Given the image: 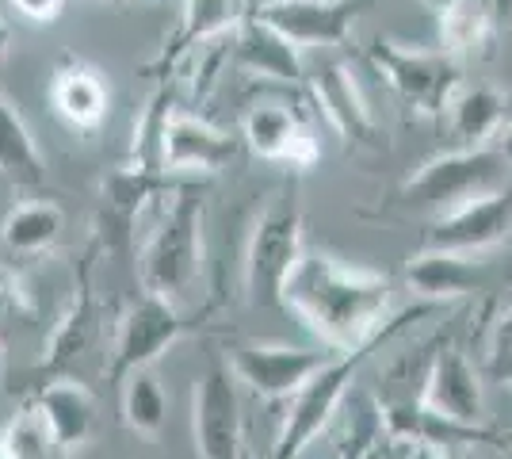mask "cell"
Masks as SVG:
<instances>
[{
    "mask_svg": "<svg viewBox=\"0 0 512 459\" xmlns=\"http://www.w3.org/2000/svg\"><path fill=\"white\" fill-rule=\"evenodd\" d=\"M390 295L394 284L383 272L306 249L283 287V310H291L318 337L321 349L352 352L383 333L390 322Z\"/></svg>",
    "mask_w": 512,
    "mask_h": 459,
    "instance_id": "1",
    "label": "cell"
},
{
    "mask_svg": "<svg viewBox=\"0 0 512 459\" xmlns=\"http://www.w3.org/2000/svg\"><path fill=\"white\" fill-rule=\"evenodd\" d=\"M436 310H440V303H421V299H417V306H409V310H402L398 318H390V322L383 326V333L371 337L367 345H360V349H352V352H337V356H333V360H329V364H325L299 394H291V406H287V417H283V429H279L272 459H299L302 452L318 440L321 429L333 421V414L341 410L344 394H348V387L356 383V375H360L363 364L371 360V352L383 349L386 341L398 337L409 322L428 318V314H436Z\"/></svg>",
    "mask_w": 512,
    "mask_h": 459,
    "instance_id": "2",
    "label": "cell"
},
{
    "mask_svg": "<svg viewBox=\"0 0 512 459\" xmlns=\"http://www.w3.org/2000/svg\"><path fill=\"white\" fill-rule=\"evenodd\" d=\"M505 173L509 165L493 146H455L451 153L425 161L398 188L394 203L409 215H425L428 222L444 219L474 199L505 188Z\"/></svg>",
    "mask_w": 512,
    "mask_h": 459,
    "instance_id": "3",
    "label": "cell"
},
{
    "mask_svg": "<svg viewBox=\"0 0 512 459\" xmlns=\"http://www.w3.org/2000/svg\"><path fill=\"white\" fill-rule=\"evenodd\" d=\"M142 287L180 303L203 272V196L199 184L180 188L172 207L161 215L157 230L142 249Z\"/></svg>",
    "mask_w": 512,
    "mask_h": 459,
    "instance_id": "4",
    "label": "cell"
},
{
    "mask_svg": "<svg viewBox=\"0 0 512 459\" xmlns=\"http://www.w3.org/2000/svg\"><path fill=\"white\" fill-rule=\"evenodd\" d=\"M302 253V207L295 188H283L264 215L256 219L245 249V299L253 306H283V287L299 268Z\"/></svg>",
    "mask_w": 512,
    "mask_h": 459,
    "instance_id": "5",
    "label": "cell"
},
{
    "mask_svg": "<svg viewBox=\"0 0 512 459\" xmlns=\"http://www.w3.org/2000/svg\"><path fill=\"white\" fill-rule=\"evenodd\" d=\"M367 62L394 88V96L406 108H413V115H425V119H444L448 100L463 85V62L444 46L417 50V46H402L379 35L367 46Z\"/></svg>",
    "mask_w": 512,
    "mask_h": 459,
    "instance_id": "6",
    "label": "cell"
},
{
    "mask_svg": "<svg viewBox=\"0 0 512 459\" xmlns=\"http://www.w3.org/2000/svg\"><path fill=\"white\" fill-rule=\"evenodd\" d=\"M192 429L199 459H241L245 456V421H241V394L234 368L211 364L195 379Z\"/></svg>",
    "mask_w": 512,
    "mask_h": 459,
    "instance_id": "7",
    "label": "cell"
},
{
    "mask_svg": "<svg viewBox=\"0 0 512 459\" xmlns=\"http://www.w3.org/2000/svg\"><path fill=\"white\" fill-rule=\"evenodd\" d=\"M375 0H256L249 16L276 27L299 50H333L352 35V23Z\"/></svg>",
    "mask_w": 512,
    "mask_h": 459,
    "instance_id": "8",
    "label": "cell"
},
{
    "mask_svg": "<svg viewBox=\"0 0 512 459\" xmlns=\"http://www.w3.org/2000/svg\"><path fill=\"white\" fill-rule=\"evenodd\" d=\"M184 333V318L176 303L161 299V295H138L134 303L123 310L119 329H115V345H111V364H107V379L123 383L130 372L150 368L161 352Z\"/></svg>",
    "mask_w": 512,
    "mask_h": 459,
    "instance_id": "9",
    "label": "cell"
},
{
    "mask_svg": "<svg viewBox=\"0 0 512 459\" xmlns=\"http://www.w3.org/2000/svg\"><path fill=\"white\" fill-rule=\"evenodd\" d=\"M306 88H310L318 111L329 119V127L344 138V146H352V150H379L383 146L386 134L379 131L375 115L367 108V96H363L348 62L321 58L314 69H306Z\"/></svg>",
    "mask_w": 512,
    "mask_h": 459,
    "instance_id": "10",
    "label": "cell"
},
{
    "mask_svg": "<svg viewBox=\"0 0 512 459\" xmlns=\"http://www.w3.org/2000/svg\"><path fill=\"white\" fill-rule=\"evenodd\" d=\"M337 352L295 349V345H234L230 349V368L237 383L249 387L260 398H291L299 394L314 375L333 360Z\"/></svg>",
    "mask_w": 512,
    "mask_h": 459,
    "instance_id": "11",
    "label": "cell"
},
{
    "mask_svg": "<svg viewBox=\"0 0 512 459\" xmlns=\"http://www.w3.org/2000/svg\"><path fill=\"white\" fill-rule=\"evenodd\" d=\"M512 234V192L497 188L490 196L474 199L467 207L451 211L444 219H432L421 234V249H444V253H463L478 257Z\"/></svg>",
    "mask_w": 512,
    "mask_h": 459,
    "instance_id": "12",
    "label": "cell"
},
{
    "mask_svg": "<svg viewBox=\"0 0 512 459\" xmlns=\"http://www.w3.org/2000/svg\"><path fill=\"white\" fill-rule=\"evenodd\" d=\"M241 142L260 161L287 165V169H299V173L314 169L321 157L318 138L302 123L299 111H291L287 104H268V100L245 111V119H241Z\"/></svg>",
    "mask_w": 512,
    "mask_h": 459,
    "instance_id": "13",
    "label": "cell"
},
{
    "mask_svg": "<svg viewBox=\"0 0 512 459\" xmlns=\"http://www.w3.org/2000/svg\"><path fill=\"white\" fill-rule=\"evenodd\" d=\"M241 138L230 131H218L203 115L188 108H172L169 123H165V138H161V169L169 173H222L230 169L237 153H241Z\"/></svg>",
    "mask_w": 512,
    "mask_h": 459,
    "instance_id": "14",
    "label": "cell"
},
{
    "mask_svg": "<svg viewBox=\"0 0 512 459\" xmlns=\"http://www.w3.org/2000/svg\"><path fill=\"white\" fill-rule=\"evenodd\" d=\"M245 16H249V4L245 0H184L176 31L157 50V58L146 66V73H150L153 81H169L172 73H176V66L192 54L195 46L214 43L222 35H234Z\"/></svg>",
    "mask_w": 512,
    "mask_h": 459,
    "instance_id": "15",
    "label": "cell"
},
{
    "mask_svg": "<svg viewBox=\"0 0 512 459\" xmlns=\"http://www.w3.org/2000/svg\"><path fill=\"white\" fill-rule=\"evenodd\" d=\"M486 375L470 364V356L451 337L432 360V375H428L425 402L440 414L467 421V425H482L486 421Z\"/></svg>",
    "mask_w": 512,
    "mask_h": 459,
    "instance_id": "16",
    "label": "cell"
},
{
    "mask_svg": "<svg viewBox=\"0 0 512 459\" xmlns=\"http://www.w3.org/2000/svg\"><path fill=\"white\" fill-rule=\"evenodd\" d=\"M50 108L69 131H100L111 111V88L104 73L88 66L85 58H62L50 73Z\"/></svg>",
    "mask_w": 512,
    "mask_h": 459,
    "instance_id": "17",
    "label": "cell"
},
{
    "mask_svg": "<svg viewBox=\"0 0 512 459\" xmlns=\"http://www.w3.org/2000/svg\"><path fill=\"white\" fill-rule=\"evenodd\" d=\"M230 62L237 69H245L249 77H260V81H276V85H302L306 81L299 46L283 39L276 27H268L256 16H245L241 27L230 35Z\"/></svg>",
    "mask_w": 512,
    "mask_h": 459,
    "instance_id": "18",
    "label": "cell"
},
{
    "mask_svg": "<svg viewBox=\"0 0 512 459\" xmlns=\"http://www.w3.org/2000/svg\"><path fill=\"white\" fill-rule=\"evenodd\" d=\"M501 4L505 0H436V31L440 46L463 58H490L501 39Z\"/></svg>",
    "mask_w": 512,
    "mask_h": 459,
    "instance_id": "19",
    "label": "cell"
},
{
    "mask_svg": "<svg viewBox=\"0 0 512 459\" xmlns=\"http://www.w3.org/2000/svg\"><path fill=\"white\" fill-rule=\"evenodd\" d=\"M383 421V433L409 444H428V448H467V444H501V433L490 425H467L455 417L432 410L428 402H413V406H398V410H375Z\"/></svg>",
    "mask_w": 512,
    "mask_h": 459,
    "instance_id": "20",
    "label": "cell"
},
{
    "mask_svg": "<svg viewBox=\"0 0 512 459\" xmlns=\"http://www.w3.org/2000/svg\"><path fill=\"white\" fill-rule=\"evenodd\" d=\"M406 284L421 303H451L486 287V264L463 257V253H444V249H421L406 264Z\"/></svg>",
    "mask_w": 512,
    "mask_h": 459,
    "instance_id": "21",
    "label": "cell"
},
{
    "mask_svg": "<svg viewBox=\"0 0 512 459\" xmlns=\"http://www.w3.org/2000/svg\"><path fill=\"white\" fill-rule=\"evenodd\" d=\"M509 96L493 85H459L444 108L448 138L455 146H493L509 119Z\"/></svg>",
    "mask_w": 512,
    "mask_h": 459,
    "instance_id": "22",
    "label": "cell"
},
{
    "mask_svg": "<svg viewBox=\"0 0 512 459\" xmlns=\"http://www.w3.org/2000/svg\"><path fill=\"white\" fill-rule=\"evenodd\" d=\"M35 406L43 410L46 425L54 433V444L62 452L81 448L96 433V398L77 379H54V383H46L43 391H39V398H35Z\"/></svg>",
    "mask_w": 512,
    "mask_h": 459,
    "instance_id": "23",
    "label": "cell"
},
{
    "mask_svg": "<svg viewBox=\"0 0 512 459\" xmlns=\"http://www.w3.org/2000/svg\"><path fill=\"white\" fill-rule=\"evenodd\" d=\"M65 230V215L54 199H23L0 219V245L12 257H43Z\"/></svg>",
    "mask_w": 512,
    "mask_h": 459,
    "instance_id": "24",
    "label": "cell"
},
{
    "mask_svg": "<svg viewBox=\"0 0 512 459\" xmlns=\"http://www.w3.org/2000/svg\"><path fill=\"white\" fill-rule=\"evenodd\" d=\"M0 180H8L12 188H23V192H35L46 184L43 153L4 88H0Z\"/></svg>",
    "mask_w": 512,
    "mask_h": 459,
    "instance_id": "25",
    "label": "cell"
},
{
    "mask_svg": "<svg viewBox=\"0 0 512 459\" xmlns=\"http://www.w3.org/2000/svg\"><path fill=\"white\" fill-rule=\"evenodd\" d=\"M448 337V333H444ZM444 337H432L425 345H413V349L398 352L390 364H386L379 379H375V410H398V406H413V402H425L428 375H432V360L444 345Z\"/></svg>",
    "mask_w": 512,
    "mask_h": 459,
    "instance_id": "26",
    "label": "cell"
},
{
    "mask_svg": "<svg viewBox=\"0 0 512 459\" xmlns=\"http://www.w3.org/2000/svg\"><path fill=\"white\" fill-rule=\"evenodd\" d=\"M169 188V176L146 169V165H119L111 176H104L100 184V199H104V222H111L115 230H130V222L138 219V211L150 203L157 192Z\"/></svg>",
    "mask_w": 512,
    "mask_h": 459,
    "instance_id": "27",
    "label": "cell"
},
{
    "mask_svg": "<svg viewBox=\"0 0 512 459\" xmlns=\"http://www.w3.org/2000/svg\"><path fill=\"white\" fill-rule=\"evenodd\" d=\"M123 421L138 437H161V429L169 421V398L150 368H138L123 379Z\"/></svg>",
    "mask_w": 512,
    "mask_h": 459,
    "instance_id": "28",
    "label": "cell"
},
{
    "mask_svg": "<svg viewBox=\"0 0 512 459\" xmlns=\"http://www.w3.org/2000/svg\"><path fill=\"white\" fill-rule=\"evenodd\" d=\"M54 448L58 444H54V433L39 406H23L20 414L0 429V452L8 459H50Z\"/></svg>",
    "mask_w": 512,
    "mask_h": 459,
    "instance_id": "29",
    "label": "cell"
},
{
    "mask_svg": "<svg viewBox=\"0 0 512 459\" xmlns=\"http://www.w3.org/2000/svg\"><path fill=\"white\" fill-rule=\"evenodd\" d=\"M482 375H486L490 383H497V387H509L512 391V306H505V310L493 318Z\"/></svg>",
    "mask_w": 512,
    "mask_h": 459,
    "instance_id": "30",
    "label": "cell"
},
{
    "mask_svg": "<svg viewBox=\"0 0 512 459\" xmlns=\"http://www.w3.org/2000/svg\"><path fill=\"white\" fill-rule=\"evenodd\" d=\"M8 4H12V12H16L20 20L46 27V23H58V16L65 12L69 0H8Z\"/></svg>",
    "mask_w": 512,
    "mask_h": 459,
    "instance_id": "31",
    "label": "cell"
},
{
    "mask_svg": "<svg viewBox=\"0 0 512 459\" xmlns=\"http://www.w3.org/2000/svg\"><path fill=\"white\" fill-rule=\"evenodd\" d=\"M383 433V421H379V414H367L360 417V425H356V433L344 440L341 456L337 459H363L367 456V448H371V440Z\"/></svg>",
    "mask_w": 512,
    "mask_h": 459,
    "instance_id": "32",
    "label": "cell"
},
{
    "mask_svg": "<svg viewBox=\"0 0 512 459\" xmlns=\"http://www.w3.org/2000/svg\"><path fill=\"white\" fill-rule=\"evenodd\" d=\"M363 459H413V444L390 437V433H379V437L371 440V448H367Z\"/></svg>",
    "mask_w": 512,
    "mask_h": 459,
    "instance_id": "33",
    "label": "cell"
},
{
    "mask_svg": "<svg viewBox=\"0 0 512 459\" xmlns=\"http://www.w3.org/2000/svg\"><path fill=\"white\" fill-rule=\"evenodd\" d=\"M493 150L505 157V165L512 169V119H505V127L497 131V138H493Z\"/></svg>",
    "mask_w": 512,
    "mask_h": 459,
    "instance_id": "34",
    "label": "cell"
},
{
    "mask_svg": "<svg viewBox=\"0 0 512 459\" xmlns=\"http://www.w3.org/2000/svg\"><path fill=\"white\" fill-rule=\"evenodd\" d=\"M413 459H467V456H448L444 448H428V444H413Z\"/></svg>",
    "mask_w": 512,
    "mask_h": 459,
    "instance_id": "35",
    "label": "cell"
},
{
    "mask_svg": "<svg viewBox=\"0 0 512 459\" xmlns=\"http://www.w3.org/2000/svg\"><path fill=\"white\" fill-rule=\"evenodd\" d=\"M8 46H12V27H8V20L0 16V58L8 54Z\"/></svg>",
    "mask_w": 512,
    "mask_h": 459,
    "instance_id": "36",
    "label": "cell"
},
{
    "mask_svg": "<svg viewBox=\"0 0 512 459\" xmlns=\"http://www.w3.org/2000/svg\"><path fill=\"white\" fill-rule=\"evenodd\" d=\"M8 306H12V299H8V284L0 280V322H4V314H8Z\"/></svg>",
    "mask_w": 512,
    "mask_h": 459,
    "instance_id": "37",
    "label": "cell"
},
{
    "mask_svg": "<svg viewBox=\"0 0 512 459\" xmlns=\"http://www.w3.org/2000/svg\"><path fill=\"white\" fill-rule=\"evenodd\" d=\"M100 4H111V8H119V4H127V0H100Z\"/></svg>",
    "mask_w": 512,
    "mask_h": 459,
    "instance_id": "38",
    "label": "cell"
},
{
    "mask_svg": "<svg viewBox=\"0 0 512 459\" xmlns=\"http://www.w3.org/2000/svg\"><path fill=\"white\" fill-rule=\"evenodd\" d=\"M241 459H256V456H253V452H249V448H245V456H241Z\"/></svg>",
    "mask_w": 512,
    "mask_h": 459,
    "instance_id": "39",
    "label": "cell"
},
{
    "mask_svg": "<svg viewBox=\"0 0 512 459\" xmlns=\"http://www.w3.org/2000/svg\"><path fill=\"white\" fill-rule=\"evenodd\" d=\"M0 372H4V352H0Z\"/></svg>",
    "mask_w": 512,
    "mask_h": 459,
    "instance_id": "40",
    "label": "cell"
},
{
    "mask_svg": "<svg viewBox=\"0 0 512 459\" xmlns=\"http://www.w3.org/2000/svg\"><path fill=\"white\" fill-rule=\"evenodd\" d=\"M0 459H8V456H4V452H0Z\"/></svg>",
    "mask_w": 512,
    "mask_h": 459,
    "instance_id": "41",
    "label": "cell"
},
{
    "mask_svg": "<svg viewBox=\"0 0 512 459\" xmlns=\"http://www.w3.org/2000/svg\"><path fill=\"white\" fill-rule=\"evenodd\" d=\"M509 459H512V452H509Z\"/></svg>",
    "mask_w": 512,
    "mask_h": 459,
    "instance_id": "42",
    "label": "cell"
}]
</instances>
